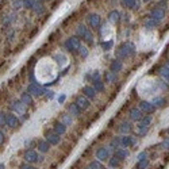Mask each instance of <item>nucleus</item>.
<instances>
[{
	"mask_svg": "<svg viewBox=\"0 0 169 169\" xmlns=\"http://www.w3.org/2000/svg\"><path fill=\"white\" fill-rule=\"evenodd\" d=\"M46 94H48V96H49V98H53L54 95H53V92H52V91H50V92H46Z\"/></svg>",
	"mask_w": 169,
	"mask_h": 169,
	"instance_id": "obj_49",
	"label": "nucleus"
},
{
	"mask_svg": "<svg viewBox=\"0 0 169 169\" xmlns=\"http://www.w3.org/2000/svg\"><path fill=\"white\" fill-rule=\"evenodd\" d=\"M158 87H160L161 89H164V91H168L169 89V83H165L164 80H160L158 81Z\"/></svg>",
	"mask_w": 169,
	"mask_h": 169,
	"instance_id": "obj_35",
	"label": "nucleus"
},
{
	"mask_svg": "<svg viewBox=\"0 0 169 169\" xmlns=\"http://www.w3.org/2000/svg\"><path fill=\"white\" fill-rule=\"evenodd\" d=\"M138 130H139V133H138V134L142 137V135H145V134L149 131V127H141V129H138Z\"/></svg>",
	"mask_w": 169,
	"mask_h": 169,
	"instance_id": "obj_43",
	"label": "nucleus"
},
{
	"mask_svg": "<svg viewBox=\"0 0 169 169\" xmlns=\"http://www.w3.org/2000/svg\"><path fill=\"white\" fill-rule=\"evenodd\" d=\"M151 120H153L151 115H146V116H143L142 119L139 120V125H138V129H141V127H149V125L151 123Z\"/></svg>",
	"mask_w": 169,
	"mask_h": 169,
	"instance_id": "obj_16",
	"label": "nucleus"
},
{
	"mask_svg": "<svg viewBox=\"0 0 169 169\" xmlns=\"http://www.w3.org/2000/svg\"><path fill=\"white\" fill-rule=\"evenodd\" d=\"M143 1H149V0H143Z\"/></svg>",
	"mask_w": 169,
	"mask_h": 169,
	"instance_id": "obj_54",
	"label": "nucleus"
},
{
	"mask_svg": "<svg viewBox=\"0 0 169 169\" xmlns=\"http://www.w3.org/2000/svg\"><path fill=\"white\" fill-rule=\"evenodd\" d=\"M104 77H106L107 83H115V80H116L115 73H114V72H107L106 75H104Z\"/></svg>",
	"mask_w": 169,
	"mask_h": 169,
	"instance_id": "obj_29",
	"label": "nucleus"
},
{
	"mask_svg": "<svg viewBox=\"0 0 169 169\" xmlns=\"http://www.w3.org/2000/svg\"><path fill=\"white\" fill-rule=\"evenodd\" d=\"M61 122H62L65 126L71 125V123H72V115H71V114H64L62 120H61Z\"/></svg>",
	"mask_w": 169,
	"mask_h": 169,
	"instance_id": "obj_32",
	"label": "nucleus"
},
{
	"mask_svg": "<svg viewBox=\"0 0 169 169\" xmlns=\"http://www.w3.org/2000/svg\"><path fill=\"white\" fill-rule=\"evenodd\" d=\"M22 0H19V1H15V3H14V8L15 10H19V8H22Z\"/></svg>",
	"mask_w": 169,
	"mask_h": 169,
	"instance_id": "obj_46",
	"label": "nucleus"
},
{
	"mask_svg": "<svg viewBox=\"0 0 169 169\" xmlns=\"http://www.w3.org/2000/svg\"><path fill=\"white\" fill-rule=\"evenodd\" d=\"M119 131L122 134H129L130 131H131V125H130L129 122H123L119 127Z\"/></svg>",
	"mask_w": 169,
	"mask_h": 169,
	"instance_id": "obj_23",
	"label": "nucleus"
},
{
	"mask_svg": "<svg viewBox=\"0 0 169 169\" xmlns=\"http://www.w3.org/2000/svg\"><path fill=\"white\" fill-rule=\"evenodd\" d=\"M161 146L164 147V149H169V138H166V139H164V141H162Z\"/></svg>",
	"mask_w": 169,
	"mask_h": 169,
	"instance_id": "obj_45",
	"label": "nucleus"
},
{
	"mask_svg": "<svg viewBox=\"0 0 169 169\" xmlns=\"http://www.w3.org/2000/svg\"><path fill=\"white\" fill-rule=\"evenodd\" d=\"M46 141H48L50 145H58L60 141H61V135H58L57 133H49L46 135Z\"/></svg>",
	"mask_w": 169,
	"mask_h": 169,
	"instance_id": "obj_11",
	"label": "nucleus"
},
{
	"mask_svg": "<svg viewBox=\"0 0 169 169\" xmlns=\"http://www.w3.org/2000/svg\"><path fill=\"white\" fill-rule=\"evenodd\" d=\"M88 23L91 24V27L96 29V27L100 26V16L96 15V14H91L88 16Z\"/></svg>",
	"mask_w": 169,
	"mask_h": 169,
	"instance_id": "obj_13",
	"label": "nucleus"
},
{
	"mask_svg": "<svg viewBox=\"0 0 169 169\" xmlns=\"http://www.w3.org/2000/svg\"><path fill=\"white\" fill-rule=\"evenodd\" d=\"M146 158H147V153H146V151H142V153H139V154H138V161L146 160Z\"/></svg>",
	"mask_w": 169,
	"mask_h": 169,
	"instance_id": "obj_40",
	"label": "nucleus"
},
{
	"mask_svg": "<svg viewBox=\"0 0 169 169\" xmlns=\"http://www.w3.org/2000/svg\"><path fill=\"white\" fill-rule=\"evenodd\" d=\"M139 110L147 112V114H153V112L156 111V107H154V104L150 103V102H141V104H139Z\"/></svg>",
	"mask_w": 169,
	"mask_h": 169,
	"instance_id": "obj_8",
	"label": "nucleus"
},
{
	"mask_svg": "<svg viewBox=\"0 0 169 169\" xmlns=\"http://www.w3.org/2000/svg\"><path fill=\"white\" fill-rule=\"evenodd\" d=\"M156 26H157V22L153 20V19H149L146 22V27H156Z\"/></svg>",
	"mask_w": 169,
	"mask_h": 169,
	"instance_id": "obj_41",
	"label": "nucleus"
},
{
	"mask_svg": "<svg viewBox=\"0 0 169 169\" xmlns=\"http://www.w3.org/2000/svg\"><path fill=\"white\" fill-rule=\"evenodd\" d=\"M38 149H39L41 153H48L50 149V143L48 141H39L38 143Z\"/></svg>",
	"mask_w": 169,
	"mask_h": 169,
	"instance_id": "obj_19",
	"label": "nucleus"
},
{
	"mask_svg": "<svg viewBox=\"0 0 169 169\" xmlns=\"http://www.w3.org/2000/svg\"><path fill=\"white\" fill-rule=\"evenodd\" d=\"M83 94H84L85 98H88V99H95V96H96V91H95L94 87H84L83 88Z\"/></svg>",
	"mask_w": 169,
	"mask_h": 169,
	"instance_id": "obj_14",
	"label": "nucleus"
},
{
	"mask_svg": "<svg viewBox=\"0 0 169 169\" xmlns=\"http://www.w3.org/2000/svg\"><path fill=\"white\" fill-rule=\"evenodd\" d=\"M110 145H111V147H114V149H118V146H119L120 145V138H114V139H112L111 141V143H110Z\"/></svg>",
	"mask_w": 169,
	"mask_h": 169,
	"instance_id": "obj_37",
	"label": "nucleus"
},
{
	"mask_svg": "<svg viewBox=\"0 0 169 169\" xmlns=\"http://www.w3.org/2000/svg\"><path fill=\"white\" fill-rule=\"evenodd\" d=\"M88 33H89L88 29H87L85 26H83V24H80V26L77 27V35L80 37V38H83V39L85 38V35H87Z\"/></svg>",
	"mask_w": 169,
	"mask_h": 169,
	"instance_id": "obj_25",
	"label": "nucleus"
},
{
	"mask_svg": "<svg viewBox=\"0 0 169 169\" xmlns=\"http://www.w3.org/2000/svg\"><path fill=\"white\" fill-rule=\"evenodd\" d=\"M0 169H4V164H0Z\"/></svg>",
	"mask_w": 169,
	"mask_h": 169,
	"instance_id": "obj_51",
	"label": "nucleus"
},
{
	"mask_svg": "<svg viewBox=\"0 0 169 169\" xmlns=\"http://www.w3.org/2000/svg\"><path fill=\"white\" fill-rule=\"evenodd\" d=\"M54 133H57L58 135H64L67 133V126L64 125L62 122H57L54 126Z\"/></svg>",
	"mask_w": 169,
	"mask_h": 169,
	"instance_id": "obj_15",
	"label": "nucleus"
},
{
	"mask_svg": "<svg viewBox=\"0 0 169 169\" xmlns=\"http://www.w3.org/2000/svg\"><path fill=\"white\" fill-rule=\"evenodd\" d=\"M166 67H168V68H169V61H168V64H166Z\"/></svg>",
	"mask_w": 169,
	"mask_h": 169,
	"instance_id": "obj_52",
	"label": "nucleus"
},
{
	"mask_svg": "<svg viewBox=\"0 0 169 169\" xmlns=\"http://www.w3.org/2000/svg\"><path fill=\"white\" fill-rule=\"evenodd\" d=\"M164 18H165V10L158 8V7H156L154 10H151V12H150V19H153V20L158 22V20H162Z\"/></svg>",
	"mask_w": 169,
	"mask_h": 169,
	"instance_id": "obj_7",
	"label": "nucleus"
},
{
	"mask_svg": "<svg viewBox=\"0 0 169 169\" xmlns=\"http://www.w3.org/2000/svg\"><path fill=\"white\" fill-rule=\"evenodd\" d=\"M114 156H115L116 158H119L120 161H123L129 157V151L126 150V147H118V149H115V151H114Z\"/></svg>",
	"mask_w": 169,
	"mask_h": 169,
	"instance_id": "obj_9",
	"label": "nucleus"
},
{
	"mask_svg": "<svg viewBox=\"0 0 169 169\" xmlns=\"http://www.w3.org/2000/svg\"><path fill=\"white\" fill-rule=\"evenodd\" d=\"M88 169H91V168H88Z\"/></svg>",
	"mask_w": 169,
	"mask_h": 169,
	"instance_id": "obj_56",
	"label": "nucleus"
},
{
	"mask_svg": "<svg viewBox=\"0 0 169 169\" xmlns=\"http://www.w3.org/2000/svg\"><path fill=\"white\" fill-rule=\"evenodd\" d=\"M20 102L24 104V106H30V104H33V98L30 96V94H27V92H24V94H22V98H20Z\"/></svg>",
	"mask_w": 169,
	"mask_h": 169,
	"instance_id": "obj_20",
	"label": "nucleus"
},
{
	"mask_svg": "<svg viewBox=\"0 0 169 169\" xmlns=\"http://www.w3.org/2000/svg\"><path fill=\"white\" fill-rule=\"evenodd\" d=\"M80 54H81V57H87L88 56V50H87V48H84V46H81L80 48Z\"/></svg>",
	"mask_w": 169,
	"mask_h": 169,
	"instance_id": "obj_39",
	"label": "nucleus"
},
{
	"mask_svg": "<svg viewBox=\"0 0 169 169\" xmlns=\"http://www.w3.org/2000/svg\"><path fill=\"white\" fill-rule=\"evenodd\" d=\"M158 73H160L162 77H165L166 80L169 79V68H168V67H161V68H160V72H158Z\"/></svg>",
	"mask_w": 169,
	"mask_h": 169,
	"instance_id": "obj_31",
	"label": "nucleus"
},
{
	"mask_svg": "<svg viewBox=\"0 0 169 169\" xmlns=\"http://www.w3.org/2000/svg\"><path fill=\"white\" fill-rule=\"evenodd\" d=\"M68 110H69V114H71V115H73V116H79V115H80V112H81V108L77 106L76 103L71 104Z\"/></svg>",
	"mask_w": 169,
	"mask_h": 169,
	"instance_id": "obj_17",
	"label": "nucleus"
},
{
	"mask_svg": "<svg viewBox=\"0 0 169 169\" xmlns=\"http://www.w3.org/2000/svg\"><path fill=\"white\" fill-rule=\"evenodd\" d=\"M5 125L11 129H16L19 127V119L14 114H5Z\"/></svg>",
	"mask_w": 169,
	"mask_h": 169,
	"instance_id": "obj_5",
	"label": "nucleus"
},
{
	"mask_svg": "<svg viewBox=\"0 0 169 169\" xmlns=\"http://www.w3.org/2000/svg\"><path fill=\"white\" fill-rule=\"evenodd\" d=\"M166 5H168V3H166V0H162V1H160V3L157 4V7H158V8L165 10V8H166Z\"/></svg>",
	"mask_w": 169,
	"mask_h": 169,
	"instance_id": "obj_42",
	"label": "nucleus"
},
{
	"mask_svg": "<svg viewBox=\"0 0 169 169\" xmlns=\"http://www.w3.org/2000/svg\"><path fill=\"white\" fill-rule=\"evenodd\" d=\"M110 69H111V72H119L120 69H122V62H120L119 60H114L111 62V65H110Z\"/></svg>",
	"mask_w": 169,
	"mask_h": 169,
	"instance_id": "obj_21",
	"label": "nucleus"
},
{
	"mask_svg": "<svg viewBox=\"0 0 169 169\" xmlns=\"http://www.w3.org/2000/svg\"><path fill=\"white\" fill-rule=\"evenodd\" d=\"M58 100H60V103H62V102H64V100H65V96H61V98L58 99Z\"/></svg>",
	"mask_w": 169,
	"mask_h": 169,
	"instance_id": "obj_50",
	"label": "nucleus"
},
{
	"mask_svg": "<svg viewBox=\"0 0 169 169\" xmlns=\"http://www.w3.org/2000/svg\"><path fill=\"white\" fill-rule=\"evenodd\" d=\"M34 10H35V12L38 14V15H41V14L45 11V8H43V5L42 4H35L34 5Z\"/></svg>",
	"mask_w": 169,
	"mask_h": 169,
	"instance_id": "obj_38",
	"label": "nucleus"
},
{
	"mask_svg": "<svg viewBox=\"0 0 169 169\" xmlns=\"http://www.w3.org/2000/svg\"><path fill=\"white\" fill-rule=\"evenodd\" d=\"M166 131H168V134H169V127H168V130H166Z\"/></svg>",
	"mask_w": 169,
	"mask_h": 169,
	"instance_id": "obj_53",
	"label": "nucleus"
},
{
	"mask_svg": "<svg viewBox=\"0 0 169 169\" xmlns=\"http://www.w3.org/2000/svg\"><path fill=\"white\" fill-rule=\"evenodd\" d=\"M165 103H166V99H164V98H157V99H154L153 104H154V107H164Z\"/></svg>",
	"mask_w": 169,
	"mask_h": 169,
	"instance_id": "obj_30",
	"label": "nucleus"
},
{
	"mask_svg": "<svg viewBox=\"0 0 169 169\" xmlns=\"http://www.w3.org/2000/svg\"><path fill=\"white\" fill-rule=\"evenodd\" d=\"M24 161L26 162H29V164H34V162H37V161H39V156H38V153H37L35 150H27L26 153H24Z\"/></svg>",
	"mask_w": 169,
	"mask_h": 169,
	"instance_id": "obj_6",
	"label": "nucleus"
},
{
	"mask_svg": "<svg viewBox=\"0 0 169 169\" xmlns=\"http://www.w3.org/2000/svg\"><path fill=\"white\" fill-rule=\"evenodd\" d=\"M110 154H111V151L108 147H99L98 151H96V158L99 161H107L110 160Z\"/></svg>",
	"mask_w": 169,
	"mask_h": 169,
	"instance_id": "obj_4",
	"label": "nucleus"
},
{
	"mask_svg": "<svg viewBox=\"0 0 169 169\" xmlns=\"http://www.w3.org/2000/svg\"><path fill=\"white\" fill-rule=\"evenodd\" d=\"M147 166H149V161L146 158V160L138 161L137 165H135V169H147Z\"/></svg>",
	"mask_w": 169,
	"mask_h": 169,
	"instance_id": "obj_28",
	"label": "nucleus"
},
{
	"mask_svg": "<svg viewBox=\"0 0 169 169\" xmlns=\"http://www.w3.org/2000/svg\"><path fill=\"white\" fill-rule=\"evenodd\" d=\"M134 53H135L134 45L127 42V43H122V46L119 48V50H118V57L126 58V57H129V56H133Z\"/></svg>",
	"mask_w": 169,
	"mask_h": 169,
	"instance_id": "obj_1",
	"label": "nucleus"
},
{
	"mask_svg": "<svg viewBox=\"0 0 169 169\" xmlns=\"http://www.w3.org/2000/svg\"><path fill=\"white\" fill-rule=\"evenodd\" d=\"M123 4L129 8H133V10H138L139 8V4L137 3V0H123Z\"/></svg>",
	"mask_w": 169,
	"mask_h": 169,
	"instance_id": "obj_24",
	"label": "nucleus"
},
{
	"mask_svg": "<svg viewBox=\"0 0 169 169\" xmlns=\"http://www.w3.org/2000/svg\"><path fill=\"white\" fill-rule=\"evenodd\" d=\"M89 168H91V169H106L102 164H100V161H92Z\"/></svg>",
	"mask_w": 169,
	"mask_h": 169,
	"instance_id": "obj_34",
	"label": "nucleus"
},
{
	"mask_svg": "<svg viewBox=\"0 0 169 169\" xmlns=\"http://www.w3.org/2000/svg\"><path fill=\"white\" fill-rule=\"evenodd\" d=\"M76 104L80 107L81 110H87L91 103H89L88 98H85V96H79V98L76 99Z\"/></svg>",
	"mask_w": 169,
	"mask_h": 169,
	"instance_id": "obj_12",
	"label": "nucleus"
},
{
	"mask_svg": "<svg viewBox=\"0 0 169 169\" xmlns=\"http://www.w3.org/2000/svg\"><path fill=\"white\" fill-rule=\"evenodd\" d=\"M20 169H37V168H35V166H33L31 164L26 162V164H23L22 166H20Z\"/></svg>",
	"mask_w": 169,
	"mask_h": 169,
	"instance_id": "obj_44",
	"label": "nucleus"
},
{
	"mask_svg": "<svg viewBox=\"0 0 169 169\" xmlns=\"http://www.w3.org/2000/svg\"><path fill=\"white\" fill-rule=\"evenodd\" d=\"M94 87H95V91H98V92H103L104 91V84H103V81L100 79L94 81Z\"/></svg>",
	"mask_w": 169,
	"mask_h": 169,
	"instance_id": "obj_26",
	"label": "nucleus"
},
{
	"mask_svg": "<svg viewBox=\"0 0 169 169\" xmlns=\"http://www.w3.org/2000/svg\"><path fill=\"white\" fill-rule=\"evenodd\" d=\"M108 164H110V166H111V168H118V166L120 165V160L114 156V157H111V158L108 160Z\"/></svg>",
	"mask_w": 169,
	"mask_h": 169,
	"instance_id": "obj_27",
	"label": "nucleus"
},
{
	"mask_svg": "<svg viewBox=\"0 0 169 169\" xmlns=\"http://www.w3.org/2000/svg\"><path fill=\"white\" fill-rule=\"evenodd\" d=\"M143 118L142 111L139 108H131L130 110V119L134 120V122H139V120Z\"/></svg>",
	"mask_w": 169,
	"mask_h": 169,
	"instance_id": "obj_10",
	"label": "nucleus"
},
{
	"mask_svg": "<svg viewBox=\"0 0 169 169\" xmlns=\"http://www.w3.org/2000/svg\"><path fill=\"white\" fill-rule=\"evenodd\" d=\"M119 18H120V14L118 11H111L110 15H108V20L111 23H118L119 22Z\"/></svg>",
	"mask_w": 169,
	"mask_h": 169,
	"instance_id": "obj_22",
	"label": "nucleus"
},
{
	"mask_svg": "<svg viewBox=\"0 0 169 169\" xmlns=\"http://www.w3.org/2000/svg\"><path fill=\"white\" fill-rule=\"evenodd\" d=\"M65 48H67L69 52H76V50H80L81 43L79 37H71L69 39L65 42Z\"/></svg>",
	"mask_w": 169,
	"mask_h": 169,
	"instance_id": "obj_2",
	"label": "nucleus"
},
{
	"mask_svg": "<svg viewBox=\"0 0 169 169\" xmlns=\"http://www.w3.org/2000/svg\"><path fill=\"white\" fill-rule=\"evenodd\" d=\"M137 138L133 137V135H123L120 138V145L123 147H133L137 145Z\"/></svg>",
	"mask_w": 169,
	"mask_h": 169,
	"instance_id": "obj_3",
	"label": "nucleus"
},
{
	"mask_svg": "<svg viewBox=\"0 0 169 169\" xmlns=\"http://www.w3.org/2000/svg\"><path fill=\"white\" fill-rule=\"evenodd\" d=\"M34 5H35V0H23V7L34 8Z\"/></svg>",
	"mask_w": 169,
	"mask_h": 169,
	"instance_id": "obj_33",
	"label": "nucleus"
},
{
	"mask_svg": "<svg viewBox=\"0 0 169 169\" xmlns=\"http://www.w3.org/2000/svg\"><path fill=\"white\" fill-rule=\"evenodd\" d=\"M168 81H169V79H168Z\"/></svg>",
	"mask_w": 169,
	"mask_h": 169,
	"instance_id": "obj_55",
	"label": "nucleus"
},
{
	"mask_svg": "<svg viewBox=\"0 0 169 169\" xmlns=\"http://www.w3.org/2000/svg\"><path fill=\"white\" fill-rule=\"evenodd\" d=\"M24 107L26 106H24L22 102H14L12 106H11V108L15 110L16 112H19V114H23V112H24Z\"/></svg>",
	"mask_w": 169,
	"mask_h": 169,
	"instance_id": "obj_18",
	"label": "nucleus"
},
{
	"mask_svg": "<svg viewBox=\"0 0 169 169\" xmlns=\"http://www.w3.org/2000/svg\"><path fill=\"white\" fill-rule=\"evenodd\" d=\"M5 123V114L0 112V126H3Z\"/></svg>",
	"mask_w": 169,
	"mask_h": 169,
	"instance_id": "obj_47",
	"label": "nucleus"
},
{
	"mask_svg": "<svg viewBox=\"0 0 169 169\" xmlns=\"http://www.w3.org/2000/svg\"><path fill=\"white\" fill-rule=\"evenodd\" d=\"M112 45H114V42L112 41H108V42H103L102 43V48L104 50H110L112 48Z\"/></svg>",
	"mask_w": 169,
	"mask_h": 169,
	"instance_id": "obj_36",
	"label": "nucleus"
},
{
	"mask_svg": "<svg viewBox=\"0 0 169 169\" xmlns=\"http://www.w3.org/2000/svg\"><path fill=\"white\" fill-rule=\"evenodd\" d=\"M3 141H4V134H3L1 131H0V143L3 142Z\"/></svg>",
	"mask_w": 169,
	"mask_h": 169,
	"instance_id": "obj_48",
	"label": "nucleus"
}]
</instances>
